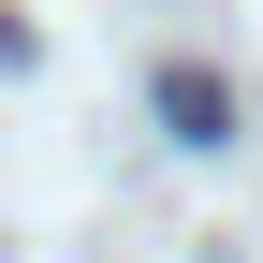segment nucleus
<instances>
[{"label": "nucleus", "instance_id": "f257e3e1", "mask_svg": "<svg viewBox=\"0 0 263 263\" xmlns=\"http://www.w3.org/2000/svg\"><path fill=\"white\" fill-rule=\"evenodd\" d=\"M161 117H176L190 146H219V132H234V103H219V73H161Z\"/></svg>", "mask_w": 263, "mask_h": 263}]
</instances>
